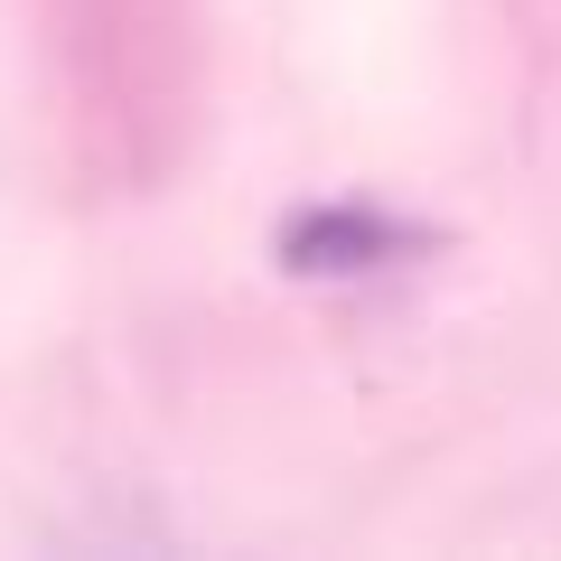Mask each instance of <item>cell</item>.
Instances as JSON below:
<instances>
[{
  "mask_svg": "<svg viewBox=\"0 0 561 561\" xmlns=\"http://www.w3.org/2000/svg\"><path fill=\"white\" fill-rule=\"evenodd\" d=\"M412 225L365 216V206H328V216L290 225V272H383V253H412Z\"/></svg>",
  "mask_w": 561,
  "mask_h": 561,
  "instance_id": "6da1fadb",
  "label": "cell"
}]
</instances>
